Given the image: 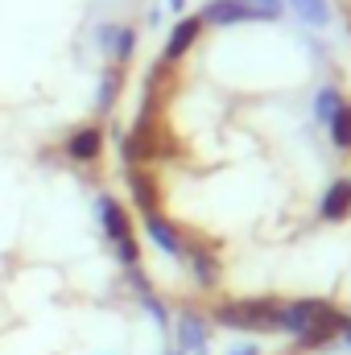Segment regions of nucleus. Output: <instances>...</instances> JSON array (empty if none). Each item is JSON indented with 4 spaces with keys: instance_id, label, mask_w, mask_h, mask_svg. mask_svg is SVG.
<instances>
[{
    "instance_id": "20e7f679",
    "label": "nucleus",
    "mask_w": 351,
    "mask_h": 355,
    "mask_svg": "<svg viewBox=\"0 0 351 355\" xmlns=\"http://www.w3.org/2000/svg\"><path fill=\"white\" fill-rule=\"evenodd\" d=\"M323 314H327V306H323V302H298V306H285V322H281V331L306 335V331H310V322H314V318H323Z\"/></svg>"
},
{
    "instance_id": "ddd939ff",
    "label": "nucleus",
    "mask_w": 351,
    "mask_h": 355,
    "mask_svg": "<svg viewBox=\"0 0 351 355\" xmlns=\"http://www.w3.org/2000/svg\"><path fill=\"white\" fill-rule=\"evenodd\" d=\"M331 124H335V141L351 149V107H339L335 116H331Z\"/></svg>"
},
{
    "instance_id": "dca6fc26",
    "label": "nucleus",
    "mask_w": 351,
    "mask_h": 355,
    "mask_svg": "<svg viewBox=\"0 0 351 355\" xmlns=\"http://www.w3.org/2000/svg\"><path fill=\"white\" fill-rule=\"evenodd\" d=\"M348 343H351V322H348Z\"/></svg>"
},
{
    "instance_id": "1a4fd4ad",
    "label": "nucleus",
    "mask_w": 351,
    "mask_h": 355,
    "mask_svg": "<svg viewBox=\"0 0 351 355\" xmlns=\"http://www.w3.org/2000/svg\"><path fill=\"white\" fill-rule=\"evenodd\" d=\"M293 4V12L306 21V25H314V29H323L327 21H331V12H327V0H289Z\"/></svg>"
},
{
    "instance_id": "423d86ee",
    "label": "nucleus",
    "mask_w": 351,
    "mask_h": 355,
    "mask_svg": "<svg viewBox=\"0 0 351 355\" xmlns=\"http://www.w3.org/2000/svg\"><path fill=\"white\" fill-rule=\"evenodd\" d=\"M198 29H203V21H198V17H186V21H178L174 37L166 42V58H178V54H186V50H190V42L198 37Z\"/></svg>"
},
{
    "instance_id": "9d476101",
    "label": "nucleus",
    "mask_w": 351,
    "mask_h": 355,
    "mask_svg": "<svg viewBox=\"0 0 351 355\" xmlns=\"http://www.w3.org/2000/svg\"><path fill=\"white\" fill-rule=\"evenodd\" d=\"M71 157H79V162L99 157V128H83V132L71 137Z\"/></svg>"
},
{
    "instance_id": "f03ea898",
    "label": "nucleus",
    "mask_w": 351,
    "mask_h": 355,
    "mask_svg": "<svg viewBox=\"0 0 351 355\" xmlns=\"http://www.w3.org/2000/svg\"><path fill=\"white\" fill-rule=\"evenodd\" d=\"M99 211H103V227H108V236H112L120 261H124V265H137V244H132V236H128V219H124V211H120L112 198H103Z\"/></svg>"
},
{
    "instance_id": "7ed1b4c3",
    "label": "nucleus",
    "mask_w": 351,
    "mask_h": 355,
    "mask_svg": "<svg viewBox=\"0 0 351 355\" xmlns=\"http://www.w3.org/2000/svg\"><path fill=\"white\" fill-rule=\"evenodd\" d=\"M198 21H211V25H240V21H264V17H261V8L248 4V0H211Z\"/></svg>"
},
{
    "instance_id": "f8f14e48",
    "label": "nucleus",
    "mask_w": 351,
    "mask_h": 355,
    "mask_svg": "<svg viewBox=\"0 0 351 355\" xmlns=\"http://www.w3.org/2000/svg\"><path fill=\"white\" fill-rule=\"evenodd\" d=\"M178 339H182V347H207V327L198 318H182L178 322Z\"/></svg>"
},
{
    "instance_id": "9b49d317",
    "label": "nucleus",
    "mask_w": 351,
    "mask_h": 355,
    "mask_svg": "<svg viewBox=\"0 0 351 355\" xmlns=\"http://www.w3.org/2000/svg\"><path fill=\"white\" fill-rule=\"evenodd\" d=\"M348 211H351V186H335L327 194V202H323V215L327 219H343Z\"/></svg>"
},
{
    "instance_id": "f257e3e1",
    "label": "nucleus",
    "mask_w": 351,
    "mask_h": 355,
    "mask_svg": "<svg viewBox=\"0 0 351 355\" xmlns=\"http://www.w3.org/2000/svg\"><path fill=\"white\" fill-rule=\"evenodd\" d=\"M219 318H223V327L281 331V322H285V306H273V302H240V306H223Z\"/></svg>"
},
{
    "instance_id": "39448f33",
    "label": "nucleus",
    "mask_w": 351,
    "mask_h": 355,
    "mask_svg": "<svg viewBox=\"0 0 351 355\" xmlns=\"http://www.w3.org/2000/svg\"><path fill=\"white\" fill-rule=\"evenodd\" d=\"M339 331H348V318H343V314H335V310H327L323 318H314V322H310V331H306L302 339H306L310 347H318V343H327V339H331V335H339Z\"/></svg>"
},
{
    "instance_id": "2eb2a0df",
    "label": "nucleus",
    "mask_w": 351,
    "mask_h": 355,
    "mask_svg": "<svg viewBox=\"0 0 351 355\" xmlns=\"http://www.w3.org/2000/svg\"><path fill=\"white\" fill-rule=\"evenodd\" d=\"M236 355H257V352H252V347H244V352H236Z\"/></svg>"
},
{
    "instance_id": "0eeeda50",
    "label": "nucleus",
    "mask_w": 351,
    "mask_h": 355,
    "mask_svg": "<svg viewBox=\"0 0 351 355\" xmlns=\"http://www.w3.org/2000/svg\"><path fill=\"white\" fill-rule=\"evenodd\" d=\"M149 236H153V240H157V244H162L166 252H178V257H190V248H186V244L178 240V232H170V227H166V219H162L157 211L149 215Z\"/></svg>"
},
{
    "instance_id": "4468645a",
    "label": "nucleus",
    "mask_w": 351,
    "mask_h": 355,
    "mask_svg": "<svg viewBox=\"0 0 351 355\" xmlns=\"http://www.w3.org/2000/svg\"><path fill=\"white\" fill-rule=\"evenodd\" d=\"M339 107H343L339 91H318V99H314V112H318V116H335Z\"/></svg>"
},
{
    "instance_id": "6e6552de",
    "label": "nucleus",
    "mask_w": 351,
    "mask_h": 355,
    "mask_svg": "<svg viewBox=\"0 0 351 355\" xmlns=\"http://www.w3.org/2000/svg\"><path fill=\"white\" fill-rule=\"evenodd\" d=\"M99 42L124 62V58H128V46H132V33H128L124 25H103V29H99Z\"/></svg>"
}]
</instances>
